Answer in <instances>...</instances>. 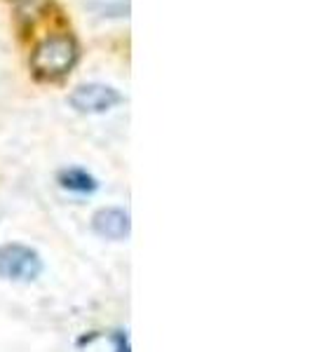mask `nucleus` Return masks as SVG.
<instances>
[{
	"instance_id": "obj_3",
	"label": "nucleus",
	"mask_w": 312,
	"mask_h": 352,
	"mask_svg": "<svg viewBox=\"0 0 312 352\" xmlns=\"http://www.w3.org/2000/svg\"><path fill=\"white\" fill-rule=\"evenodd\" d=\"M71 106L80 113H106L113 106H118L122 101V96L118 89L109 87V85H99V82H89L76 87L68 96Z\"/></svg>"
},
{
	"instance_id": "obj_7",
	"label": "nucleus",
	"mask_w": 312,
	"mask_h": 352,
	"mask_svg": "<svg viewBox=\"0 0 312 352\" xmlns=\"http://www.w3.org/2000/svg\"><path fill=\"white\" fill-rule=\"evenodd\" d=\"M12 3L16 5L19 10H24V12H41V10L47 5V0H12Z\"/></svg>"
},
{
	"instance_id": "obj_5",
	"label": "nucleus",
	"mask_w": 312,
	"mask_h": 352,
	"mask_svg": "<svg viewBox=\"0 0 312 352\" xmlns=\"http://www.w3.org/2000/svg\"><path fill=\"white\" fill-rule=\"evenodd\" d=\"M61 186L68 190H76V192H92L96 190V179L89 176L82 169H66V172L59 174Z\"/></svg>"
},
{
	"instance_id": "obj_4",
	"label": "nucleus",
	"mask_w": 312,
	"mask_h": 352,
	"mask_svg": "<svg viewBox=\"0 0 312 352\" xmlns=\"http://www.w3.org/2000/svg\"><path fill=\"white\" fill-rule=\"evenodd\" d=\"M92 226L106 240H124L129 235V217L122 209H101L94 214Z\"/></svg>"
},
{
	"instance_id": "obj_6",
	"label": "nucleus",
	"mask_w": 312,
	"mask_h": 352,
	"mask_svg": "<svg viewBox=\"0 0 312 352\" xmlns=\"http://www.w3.org/2000/svg\"><path fill=\"white\" fill-rule=\"evenodd\" d=\"M89 8L104 16H127L129 0H89Z\"/></svg>"
},
{
	"instance_id": "obj_2",
	"label": "nucleus",
	"mask_w": 312,
	"mask_h": 352,
	"mask_svg": "<svg viewBox=\"0 0 312 352\" xmlns=\"http://www.w3.org/2000/svg\"><path fill=\"white\" fill-rule=\"evenodd\" d=\"M43 272V261L36 249L24 244H5L0 247V280L31 282Z\"/></svg>"
},
{
	"instance_id": "obj_1",
	"label": "nucleus",
	"mask_w": 312,
	"mask_h": 352,
	"mask_svg": "<svg viewBox=\"0 0 312 352\" xmlns=\"http://www.w3.org/2000/svg\"><path fill=\"white\" fill-rule=\"evenodd\" d=\"M78 43L68 33L59 36H47L45 41L33 50L31 68L38 78L43 80H56V78L66 76L78 61Z\"/></svg>"
}]
</instances>
